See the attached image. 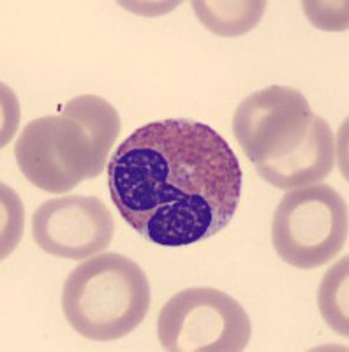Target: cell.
Segmentation results:
<instances>
[{
	"label": "cell",
	"instance_id": "cell-1",
	"mask_svg": "<svg viewBox=\"0 0 349 352\" xmlns=\"http://www.w3.org/2000/svg\"><path fill=\"white\" fill-rule=\"evenodd\" d=\"M113 204L159 247H189L228 228L242 197V168L228 141L194 120L136 129L106 166Z\"/></svg>",
	"mask_w": 349,
	"mask_h": 352
},
{
	"label": "cell",
	"instance_id": "cell-2",
	"mask_svg": "<svg viewBox=\"0 0 349 352\" xmlns=\"http://www.w3.org/2000/svg\"><path fill=\"white\" fill-rule=\"evenodd\" d=\"M118 132L120 116L108 100L80 96L59 115L41 116L25 125L14 157L30 184L62 194L105 171Z\"/></svg>",
	"mask_w": 349,
	"mask_h": 352
},
{
	"label": "cell",
	"instance_id": "cell-3",
	"mask_svg": "<svg viewBox=\"0 0 349 352\" xmlns=\"http://www.w3.org/2000/svg\"><path fill=\"white\" fill-rule=\"evenodd\" d=\"M150 284L140 264L103 252L78 264L62 291V310L78 335L113 342L133 333L150 310Z\"/></svg>",
	"mask_w": 349,
	"mask_h": 352
},
{
	"label": "cell",
	"instance_id": "cell-4",
	"mask_svg": "<svg viewBox=\"0 0 349 352\" xmlns=\"http://www.w3.org/2000/svg\"><path fill=\"white\" fill-rule=\"evenodd\" d=\"M272 243L295 268L330 263L348 243V206L341 194L323 184L288 190L273 213Z\"/></svg>",
	"mask_w": 349,
	"mask_h": 352
},
{
	"label": "cell",
	"instance_id": "cell-5",
	"mask_svg": "<svg viewBox=\"0 0 349 352\" xmlns=\"http://www.w3.org/2000/svg\"><path fill=\"white\" fill-rule=\"evenodd\" d=\"M251 333L244 307L212 287L177 292L157 317V336L168 352H240L249 345Z\"/></svg>",
	"mask_w": 349,
	"mask_h": 352
},
{
	"label": "cell",
	"instance_id": "cell-6",
	"mask_svg": "<svg viewBox=\"0 0 349 352\" xmlns=\"http://www.w3.org/2000/svg\"><path fill=\"white\" fill-rule=\"evenodd\" d=\"M314 118L304 94L273 85L242 100L233 118V134L257 168L284 159L304 144Z\"/></svg>",
	"mask_w": 349,
	"mask_h": 352
},
{
	"label": "cell",
	"instance_id": "cell-7",
	"mask_svg": "<svg viewBox=\"0 0 349 352\" xmlns=\"http://www.w3.org/2000/svg\"><path fill=\"white\" fill-rule=\"evenodd\" d=\"M115 232L112 212L96 196H62L45 201L32 219V238L43 252L85 261L109 247Z\"/></svg>",
	"mask_w": 349,
	"mask_h": 352
},
{
	"label": "cell",
	"instance_id": "cell-8",
	"mask_svg": "<svg viewBox=\"0 0 349 352\" xmlns=\"http://www.w3.org/2000/svg\"><path fill=\"white\" fill-rule=\"evenodd\" d=\"M335 164V143L325 118H314L309 138L295 152L284 159L266 166H257L256 171L265 182L282 190L304 188L325 180Z\"/></svg>",
	"mask_w": 349,
	"mask_h": 352
},
{
	"label": "cell",
	"instance_id": "cell-9",
	"mask_svg": "<svg viewBox=\"0 0 349 352\" xmlns=\"http://www.w3.org/2000/svg\"><path fill=\"white\" fill-rule=\"evenodd\" d=\"M194 12L210 32L222 37H237L247 34L260 23L266 2L240 0V2H193Z\"/></svg>",
	"mask_w": 349,
	"mask_h": 352
},
{
	"label": "cell",
	"instance_id": "cell-10",
	"mask_svg": "<svg viewBox=\"0 0 349 352\" xmlns=\"http://www.w3.org/2000/svg\"><path fill=\"white\" fill-rule=\"evenodd\" d=\"M348 261L349 257L333 264L332 268L326 272L323 278L319 291H317V305L319 312L326 324L335 333L342 336L349 335L348 326Z\"/></svg>",
	"mask_w": 349,
	"mask_h": 352
}]
</instances>
